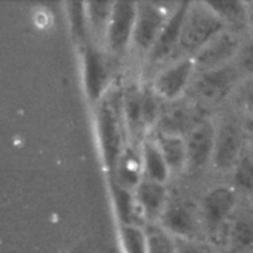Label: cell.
Wrapping results in <instances>:
<instances>
[{"instance_id":"1","label":"cell","mask_w":253,"mask_h":253,"mask_svg":"<svg viewBox=\"0 0 253 253\" xmlns=\"http://www.w3.org/2000/svg\"><path fill=\"white\" fill-rule=\"evenodd\" d=\"M225 27V22L209 2H189L183 20L177 54L180 58L194 57Z\"/></svg>"},{"instance_id":"2","label":"cell","mask_w":253,"mask_h":253,"mask_svg":"<svg viewBox=\"0 0 253 253\" xmlns=\"http://www.w3.org/2000/svg\"><path fill=\"white\" fill-rule=\"evenodd\" d=\"M95 119L104 163L110 172H115L119 158L125 148L123 146L120 115L111 101H103L98 106Z\"/></svg>"},{"instance_id":"3","label":"cell","mask_w":253,"mask_h":253,"mask_svg":"<svg viewBox=\"0 0 253 253\" xmlns=\"http://www.w3.org/2000/svg\"><path fill=\"white\" fill-rule=\"evenodd\" d=\"M170 14H168L167 7L163 4L151 1L137 2V15L132 36L133 46L140 52L150 53Z\"/></svg>"},{"instance_id":"4","label":"cell","mask_w":253,"mask_h":253,"mask_svg":"<svg viewBox=\"0 0 253 253\" xmlns=\"http://www.w3.org/2000/svg\"><path fill=\"white\" fill-rule=\"evenodd\" d=\"M246 150L245 133L241 125L234 120H225L216 127V141L212 165L221 172L234 170Z\"/></svg>"},{"instance_id":"5","label":"cell","mask_w":253,"mask_h":253,"mask_svg":"<svg viewBox=\"0 0 253 253\" xmlns=\"http://www.w3.org/2000/svg\"><path fill=\"white\" fill-rule=\"evenodd\" d=\"M237 64H226L211 71L200 72L194 83V91L200 99L210 103H219L235 91L242 81Z\"/></svg>"},{"instance_id":"6","label":"cell","mask_w":253,"mask_h":253,"mask_svg":"<svg viewBox=\"0 0 253 253\" xmlns=\"http://www.w3.org/2000/svg\"><path fill=\"white\" fill-rule=\"evenodd\" d=\"M137 2L115 1L105 35V43L113 53L121 54L132 44Z\"/></svg>"},{"instance_id":"7","label":"cell","mask_w":253,"mask_h":253,"mask_svg":"<svg viewBox=\"0 0 253 253\" xmlns=\"http://www.w3.org/2000/svg\"><path fill=\"white\" fill-rule=\"evenodd\" d=\"M239 198L235 188L217 185L204 195L202 203V217L209 232H217L226 226L234 214Z\"/></svg>"},{"instance_id":"8","label":"cell","mask_w":253,"mask_h":253,"mask_svg":"<svg viewBox=\"0 0 253 253\" xmlns=\"http://www.w3.org/2000/svg\"><path fill=\"white\" fill-rule=\"evenodd\" d=\"M241 47L236 32L224 30L192 58L199 72L211 71L226 66L231 59L236 58Z\"/></svg>"},{"instance_id":"9","label":"cell","mask_w":253,"mask_h":253,"mask_svg":"<svg viewBox=\"0 0 253 253\" xmlns=\"http://www.w3.org/2000/svg\"><path fill=\"white\" fill-rule=\"evenodd\" d=\"M197 71L192 57L179 58L157 74L152 84V89L161 99L175 100L187 89L193 74Z\"/></svg>"},{"instance_id":"10","label":"cell","mask_w":253,"mask_h":253,"mask_svg":"<svg viewBox=\"0 0 253 253\" xmlns=\"http://www.w3.org/2000/svg\"><path fill=\"white\" fill-rule=\"evenodd\" d=\"M189 2H178L175 9L168 17L162 31L158 35L156 43L147 54L152 63H158L170 56H177L178 44H179L180 31H182L183 20L187 12Z\"/></svg>"},{"instance_id":"11","label":"cell","mask_w":253,"mask_h":253,"mask_svg":"<svg viewBox=\"0 0 253 253\" xmlns=\"http://www.w3.org/2000/svg\"><path fill=\"white\" fill-rule=\"evenodd\" d=\"M108 64L96 47L88 44L83 56L84 88L89 100L99 103L109 83Z\"/></svg>"},{"instance_id":"12","label":"cell","mask_w":253,"mask_h":253,"mask_svg":"<svg viewBox=\"0 0 253 253\" xmlns=\"http://www.w3.org/2000/svg\"><path fill=\"white\" fill-rule=\"evenodd\" d=\"M226 225L227 239L235 252L253 251V200H239Z\"/></svg>"},{"instance_id":"13","label":"cell","mask_w":253,"mask_h":253,"mask_svg":"<svg viewBox=\"0 0 253 253\" xmlns=\"http://www.w3.org/2000/svg\"><path fill=\"white\" fill-rule=\"evenodd\" d=\"M188 165L195 168H203L212 162L216 141V126L210 120L200 121L187 138Z\"/></svg>"},{"instance_id":"14","label":"cell","mask_w":253,"mask_h":253,"mask_svg":"<svg viewBox=\"0 0 253 253\" xmlns=\"http://www.w3.org/2000/svg\"><path fill=\"white\" fill-rule=\"evenodd\" d=\"M160 220L162 229L172 237L195 239L198 219L193 208L188 203L168 202Z\"/></svg>"},{"instance_id":"15","label":"cell","mask_w":253,"mask_h":253,"mask_svg":"<svg viewBox=\"0 0 253 253\" xmlns=\"http://www.w3.org/2000/svg\"><path fill=\"white\" fill-rule=\"evenodd\" d=\"M138 209L147 219H160L168 204V192L163 183L143 178L135 189Z\"/></svg>"},{"instance_id":"16","label":"cell","mask_w":253,"mask_h":253,"mask_svg":"<svg viewBox=\"0 0 253 253\" xmlns=\"http://www.w3.org/2000/svg\"><path fill=\"white\" fill-rule=\"evenodd\" d=\"M115 173L118 174V183L130 190L136 187L143 179V163L141 148L125 147L116 165Z\"/></svg>"},{"instance_id":"17","label":"cell","mask_w":253,"mask_h":253,"mask_svg":"<svg viewBox=\"0 0 253 253\" xmlns=\"http://www.w3.org/2000/svg\"><path fill=\"white\" fill-rule=\"evenodd\" d=\"M155 140L170 172H180L188 165L187 141L183 136L157 132Z\"/></svg>"},{"instance_id":"18","label":"cell","mask_w":253,"mask_h":253,"mask_svg":"<svg viewBox=\"0 0 253 253\" xmlns=\"http://www.w3.org/2000/svg\"><path fill=\"white\" fill-rule=\"evenodd\" d=\"M141 153H142L145 178L166 184L168 177H169L170 169L155 138L143 141V143L141 145Z\"/></svg>"},{"instance_id":"19","label":"cell","mask_w":253,"mask_h":253,"mask_svg":"<svg viewBox=\"0 0 253 253\" xmlns=\"http://www.w3.org/2000/svg\"><path fill=\"white\" fill-rule=\"evenodd\" d=\"M193 114L188 106H174L169 111L161 116L157 125H160L161 130L158 132L169 133V135L183 136V132L188 131V133L195 127L193 124Z\"/></svg>"},{"instance_id":"20","label":"cell","mask_w":253,"mask_h":253,"mask_svg":"<svg viewBox=\"0 0 253 253\" xmlns=\"http://www.w3.org/2000/svg\"><path fill=\"white\" fill-rule=\"evenodd\" d=\"M214 11L221 17L225 25H231L237 30L249 29V15L246 1L209 2Z\"/></svg>"},{"instance_id":"21","label":"cell","mask_w":253,"mask_h":253,"mask_svg":"<svg viewBox=\"0 0 253 253\" xmlns=\"http://www.w3.org/2000/svg\"><path fill=\"white\" fill-rule=\"evenodd\" d=\"M142 94L143 90L138 88L128 89L123 101V118L126 126L132 132H138L145 127L142 118Z\"/></svg>"},{"instance_id":"22","label":"cell","mask_w":253,"mask_h":253,"mask_svg":"<svg viewBox=\"0 0 253 253\" xmlns=\"http://www.w3.org/2000/svg\"><path fill=\"white\" fill-rule=\"evenodd\" d=\"M113 197L121 226L135 225L133 222H135V214L138 209V205L132 192L116 182L113 184Z\"/></svg>"},{"instance_id":"23","label":"cell","mask_w":253,"mask_h":253,"mask_svg":"<svg viewBox=\"0 0 253 253\" xmlns=\"http://www.w3.org/2000/svg\"><path fill=\"white\" fill-rule=\"evenodd\" d=\"M114 2H103V1H90L85 2L86 20H88V27L96 36L105 40L106 30H108L109 20L111 16Z\"/></svg>"},{"instance_id":"24","label":"cell","mask_w":253,"mask_h":253,"mask_svg":"<svg viewBox=\"0 0 253 253\" xmlns=\"http://www.w3.org/2000/svg\"><path fill=\"white\" fill-rule=\"evenodd\" d=\"M232 172L235 189L245 194H253V152L249 146Z\"/></svg>"},{"instance_id":"25","label":"cell","mask_w":253,"mask_h":253,"mask_svg":"<svg viewBox=\"0 0 253 253\" xmlns=\"http://www.w3.org/2000/svg\"><path fill=\"white\" fill-rule=\"evenodd\" d=\"M121 241L126 253H150L148 252L147 234L136 225L121 226Z\"/></svg>"},{"instance_id":"26","label":"cell","mask_w":253,"mask_h":253,"mask_svg":"<svg viewBox=\"0 0 253 253\" xmlns=\"http://www.w3.org/2000/svg\"><path fill=\"white\" fill-rule=\"evenodd\" d=\"M160 96L151 90H143L142 94V118L145 127H151V126L158 124L161 119V104Z\"/></svg>"},{"instance_id":"27","label":"cell","mask_w":253,"mask_h":253,"mask_svg":"<svg viewBox=\"0 0 253 253\" xmlns=\"http://www.w3.org/2000/svg\"><path fill=\"white\" fill-rule=\"evenodd\" d=\"M147 239L150 253H178L173 237L168 235L162 227L150 230Z\"/></svg>"},{"instance_id":"28","label":"cell","mask_w":253,"mask_h":253,"mask_svg":"<svg viewBox=\"0 0 253 253\" xmlns=\"http://www.w3.org/2000/svg\"><path fill=\"white\" fill-rule=\"evenodd\" d=\"M68 14L72 31L79 40H83L88 26L85 2H68Z\"/></svg>"},{"instance_id":"29","label":"cell","mask_w":253,"mask_h":253,"mask_svg":"<svg viewBox=\"0 0 253 253\" xmlns=\"http://www.w3.org/2000/svg\"><path fill=\"white\" fill-rule=\"evenodd\" d=\"M235 91L240 108L250 116H253V77H246Z\"/></svg>"},{"instance_id":"30","label":"cell","mask_w":253,"mask_h":253,"mask_svg":"<svg viewBox=\"0 0 253 253\" xmlns=\"http://www.w3.org/2000/svg\"><path fill=\"white\" fill-rule=\"evenodd\" d=\"M173 241H174L178 253H216L210 245L197 239L173 237Z\"/></svg>"},{"instance_id":"31","label":"cell","mask_w":253,"mask_h":253,"mask_svg":"<svg viewBox=\"0 0 253 253\" xmlns=\"http://www.w3.org/2000/svg\"><path fill=\"white\" fill-rule=\"evenodd\" d=\"M236 64L242 74L246 77H253V40L242 44L236 57Z\"/></svg>"},{"instance_id":"32","label":"cell","mask_w":253,"mask_h":253,"mask_svg":"<svg viewBox=\"0 0 253 253\" xmlns=\"http://www.w3.org/2000/svg\"><path fill=\"white\" fill-rule=\"evenodd\" d=\"M247 15H249V30L253 34V1H247Z\"/></svg>"},{"instance_id":"33","label":"cell","mask_w":253,"mask_h":253,"mask_svg":"<svg viewBox=\"0 0 253 253\" xmlns=\"http://www.w3.org/2000/svg\"><path fill=\"white\" fill-rule=\"evenodd\" d=\"M249 147H250V150H251L252 152H253V130H252V132H251V137H250Z\"/></svg>"},{"instance_id":"34","label":"cell","mask_w":253,"mask_h":253,"mask_svg":"<svg viewBox=\"0 0 253 253\" xmlns=\"http://www.w3.org/2000/svg\"><path fill=\"white\" fill-rule=\"evenodd\" d=\"M235 253H253V251H245V252H235Z\"/></svg>"}]
</instances>
